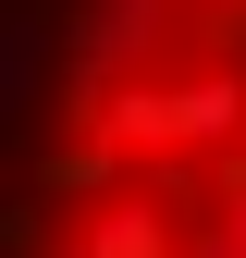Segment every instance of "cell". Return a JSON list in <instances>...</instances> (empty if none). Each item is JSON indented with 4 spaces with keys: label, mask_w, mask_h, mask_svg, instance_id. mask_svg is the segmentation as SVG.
I'll return each mask as SVG.
<instances>
[{
    "label": "cell",
    "mask_w": 246,
    "mask_h": 258,
    "mask_svg": "<svg viewBox=\"0 0 246 258\" xmlns=\"http://www.w3.org/2000/svg\"><path fill=\"white\" fill-rule=\"evenodd\" d=\"M0 258H246V0H0Z\"/></svg>",
    "instance_id": "obj_1"
}]
</instances>
